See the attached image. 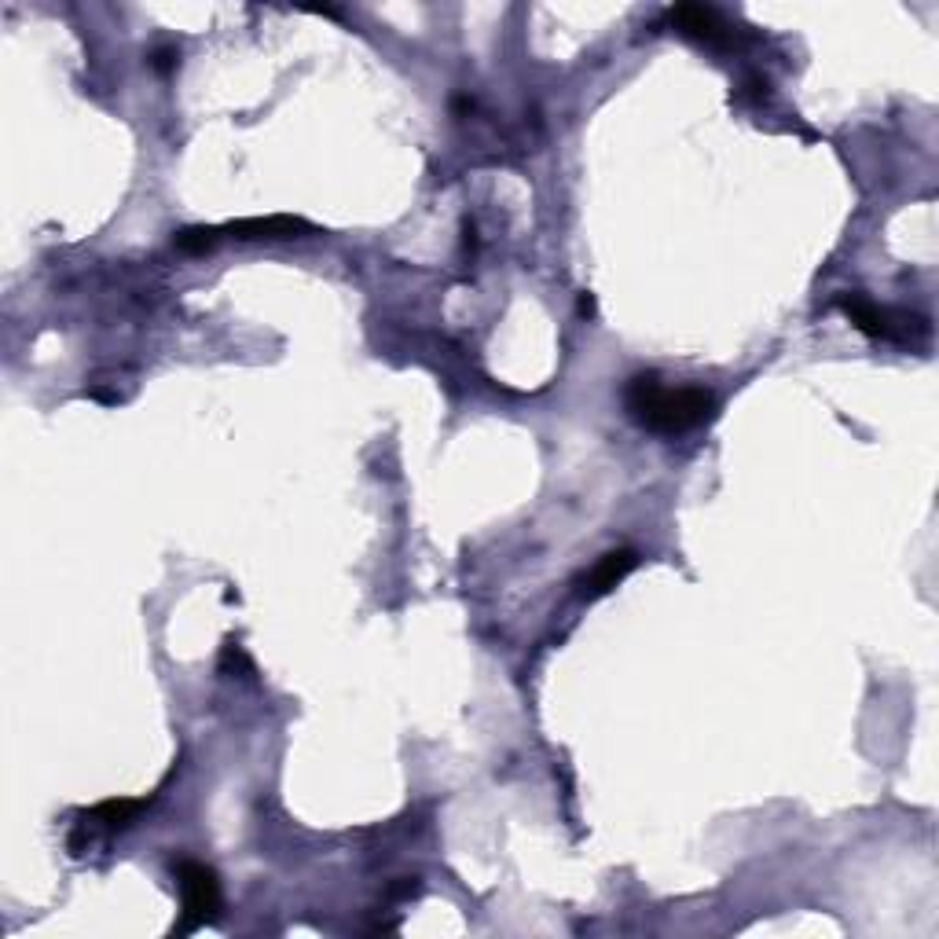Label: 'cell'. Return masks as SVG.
Returning a JSON list of instances; mask_svg holds the SVG:
<instances>
[{
  "label": "cell",
  "instance_id": "cell-3",
  "mask_svg": "<svg viewBox=\"0 0 939 939\" xmlns=\"http://www.w3.org/2000/svg\"><path fill=\"white\" fill-rule=\"evenodd\" d=\"M635 565H639V554L631 551V547H620V551L602 554V558L591 565V573L584 576V595L598 598V595H606V591H613V587H617L620 580L635 569Z\"/></svg>",
  "mask_w": 939,
  "mask_h": 939
},
{
  "label": "cell",
  "instance_id": "cell-6",
  "mask_svg": "<svg viewBox=\"0 0 939 939\" xmlns=\"http://www.w3.org/2000/svg\"><path fill=\"white\" fill-rule=\"evenodd\" d=\"M147 807V800H103L89 811L92 826H107V829H122L129 822H136V815Z\"/></svg>",
  "mask_w": 939,
  "mask_h": 939
},
{
  "label": "cell",
  "instance_id": "cell-5",
  "mask_svg": "<svg viewBox=\"0 0 939 939\" xmlns=\"http://www.w3.org/2000/svg\"><path fill=\"white\" fill-rule=\"evenodd\" d=\"M672 23H679L686 30V34L694 37H719V30H723V23H719V15L712 12V8H701V4H679L672 12Z\"/></svg>",
  "mask_w": 939,
  "mask_h": 939
},
{
  "label": "cell",
  "instance_id": "cell-2",
  "mask_svg": "<svg viewBox=\"0 0 939 939\" xmlns=\"http://www.w3.org/2000/svg\"><path fill=\"white\" fill-rule=\"evenodd\" d=\"M180 895H184V917L173 928L177 936H188L199 925H210L213 917L221 914V881L210 866L202 862H180L177 866Z\"/></svg>",
  "mask_w": 939,
  "mask_h": 939
},
{
  "label": "cell",
  "instance_id": "cell-10",
  "mask_svg": "<svg viewBox=\"0 0 939 939\" xmlns=\"http://www.w3.org/2000/svg\"><path fill=\"white\" fill-rule=\"evenodd\" d=\"M580 312H584V316H591V312H595V301L587 298V294L580 298Z\"/></svg>",
  "mask_w": 939,
  "mask_h": 939
},
{
  "label": "cell",
  "instance_id": "cell-7",
  "mask_svg": "<svg viewBox=\"0 0 939 939\" xmlns=\"http://www.w3.org/2000/svg\"><path fill=\"white\" fill-rule=\"evenodd\" d=\"M217 235H221V228H184V232H177V246L188 254H206V250H213Z\"/></svg>",
  "mask_w": 939,
  "mask_h": 939
},
{
  "label": "cell",
  "instance_id": "cell-9",
  "mask_svg": "<svg viewBox=\"0 0 939 939\" xmlns=\"http://www.w3.org/2000/svg\"><path fill=\"white\" fill-rule=\"evenodd\" d=\"M173 63H177V52H166V48H162V52H155V67L158 70H173Z\"/></svg>",
  "mask_w": 939,
  "mask_h": 939
},
{
  "label": "cell",
  "instance_id": "cell-1",
  "mask_svg": "<svg viewBox=\"0 0 939 939\" xmlns=\"http://www.w3.org/2000/svg\"><path fill=\"white\" fill-rule=\"evenodd\" d=\"M631 419L642 422L653 433H686L697 430L712 419L716 397L708 389L686 386V389H664L657 375H635L624 389Z\"/></svg>",
  "mask_w": 939,
  "mask_h": 939
},
{
  "label": "cell",
  "instance_id": "cell-4",
  "mask_svg": "<svg viewBox=\"0 0 939 939\" xmlns=\"http://www.w3.org/2000/svg\"><path fill=\"white\" fill-rule=\"evenodd\" d=\"M221 232L235 235V239H294V235L312 232V224L301 221V217L279 213V217H246V221H232L228 228H221Z\"/></svg>",
  "mask_w": 939,
  "mask_h": 939
},
{
  "label": "cell",
  "instance_id": "cell-8",
  "mask_svg": "<svg viewBox=\"0 0 939 939\" xmlns=\"http://www.w3.org/2000/svg\"><path fill=\"white\" fill-rule=\"evenodd\" d=\"M232 668H250V661L243 657V650L235 646V642H224V653H221V672H232Z\"/></svg>",
  "mask_w": 939,
  "mask_h": 939
}]
</instances>
